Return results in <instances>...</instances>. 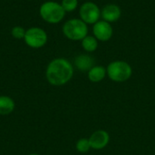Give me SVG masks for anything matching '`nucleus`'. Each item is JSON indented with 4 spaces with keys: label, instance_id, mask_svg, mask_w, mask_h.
I'll return each instance as SVG.
<instances>
[{
    "label": "nucleus",
    "instance_id": "nucleus-12",
    "mask_svg": "<svg viewBox=\"0 0 155 155\" xmlns=\"http://www.w3.org/2000/svg\"><path fill=\"white\" fill-rule=\"evenodd\" d=\"M15 103L8 95H0V115H8L14 112Z\"/></svg>",
    "mask_w": 155,
    "mask_h": 155
},
{
    "label": "nucleus",
    "instance_id": "nucleus-1",
    "mask_svg": "<svg viewBox=\"0 0 155 155\" xmlns=\"http://www.w3.org/2000/svg\"><path fill=\"white\" fill-rule=\"evenodd\" d=\"M74 68L70 61L58 57L52 60L45 70L47 82L54 86H62L71 81L74 76Z\"/></svg>",
    "mask_w": 155,
    "mask_h": 155
},
{
    "label": "nucleus",
    "instance_id": "nucleus-7",
    "mask_svg": "<svg viewBox=\"0 0 155 155\" xmlns=\"http://www.w3.org/2000/svg\"><path fill=\"white\" fill-rule=\"evenodd\" d=\"M114 35V28L112 24L104 21L99 20L97 23L93 25V35L99 42L109 41Z\"/></svg>",
    "mask_w": 155,
    "mask_h": 155
},
{
    "label": "nucleus",
    "instance_id": "nucleus-8",
    "mask_svg": "<svg viewBox=\"0 0 155 155\" xmlns=\"http://www.w3.org/2000/svg\"><path fill=\"white\" fill-rule=\"evenodd\" d=\"M89 139L91 149L95 151H100L104 149L110 143V134L104 130H97L94 132Z\"/></svg>",
    "mask_w": 155,
    "mask_h": 155
},
{
    "label": "nucleus",
    "instance_id": "nucleus-5",
    "mask_svg": "<svg viewBox=\"0 0 155 155\" xmlns=\"http://www.w3.org/2000/svg\"><path fill=\"white\" fill-rule=\"evenodd\" d=\"M79 16L85 24L94 25L101 19V8L94 2H84L80 5Z\"/></svg>",
    "mask_w": 155,
    "mask_h": 155
},
{
    "label": "nucleus",
    "instance_id": "nucleus-11",
    "mask_svg": "<svg viewBox=\"0 0 155 155\" xmlns=\"http://www.w3.org/2000/svg\"><path fill=\"white\" fill-rule=\"evenodd\" d=\"M107 76L106 73V67L99 64L94 65L88 72H87V77L88 80L92 83H100L102 82L105 77Z\"/></svg>",
    "mask_w": 155,
    "mask_h": 155
},
{
    "label": "nucleus",
    "instance_id": "nucleus-10",
    "mask_svg": "<svg viewBox=\"0 0 155 155\" xmlns=\"http://www.w3.org/2000/svg\"><path fill=\"white\" fill-rule=\"evenodd\" d=\"M94 64V59L88 54L77 55L74 61V66L81 72H88Z\"/></svg>",
    "mask_w": 155,
    "mask_h": 155
},
{
    "label": "nucleus",
    "instance_id": "nucleus-4",
    "mask_svg": "<svg viewBox=\"0 0 155 155\" xmlns=\"http://www.w3.org/2000/svg\"><path fill=\"white\" fill-rule=\"evenodd\" d=\"M41 17L49 24H58L65 16V11L62 5L54 1L45 2L39 9Z\"/></svg>",
    "mask_w": 155,
    "mask_h": 155
},
{
    "label": "nucleus",
    "instance_id": "nucleus-15",
    "mask_svg": "<svg viewBox=\"0 0 155 155\" xmlns=\"http://www.w3.org/2000/svg\"><path fill=\"white\" fill-rule=\"evenodd\" d=\"M61 5L65 12H73L78 7V0H62Z\"/></svg>",
    "mask_w": 155,
    "mask_h": 155
},
{
    "label": "nucleus",
    "instance_id": "nucleus-16",
    "mask_svg": "<svg viewBox=\"0 0 155 155\" xmlns=\"http://www.w3.org/2000/svg\"><path fill=\"white\" fill-rule=\"evenodd\" d=\"M11 34L12 35L16 38V39H22L25 37V30L21 27V26H15L12 28V31H11Z\"/></svg>",
    "mask_w": 155,
    "mask_h": 155
},
{
    "label": "nucleus",
    "instance_id": "nucleus-17",
    "mask_svg": "<svg viewBox=\"0 0 155 155\" xmlns=\"http://www.w3.org/2000/svg\"><path fill=\"white\" fill-rule=\"evenodd\" d=\"M28 155H40V154H38V153H30V154H28Z\"/></svg>",
    "mask_w": 155,
    "mask_h": 155
},
{
    "label": "nucleus",
    "instance_id": "nucleus-13",
    "mask_svg": "<svg viewBox=\"0 0 155 155\" xmlns=\"http://www.w3.org/2000/svg\"><path fill=\"white\" fill-rule=\"evenodd\" d=\"M81 45L86 53H94L97 50L99 41L94 35H86L82 41Z\"/></svg>",
    "mask_w": 155,
    "mask_h": 155
},
{
    "label": "nucleus",
    "instance_id": "nucleus-14",
    "mask_svg": "<svg viewBox=\"0 0 155 155\" xmlns=\"http://www.w3.org/2000/svg\"><path fill=\"white\" fill-rule=\"evenodd\" d=\"M75 149L80 153H86L91 150L88 138H80L75 143Z\"/></svg>",
    "mask_w": 155,
    "mask_h": 155
},
{
    "label": "nucleus",
    "instance_id": "nucleus-9",
    "mask_svg": "<svg viewBox=\"0 0 155 155\" xmlns=\"http://www.w3.org/2000/svg\"><path fill=\"white\" fill-rule=\"evenodd\" d=\"M122 16V9L116 4H107L101 9V18L110 24L117 22Z\"/></svg>",
    "mask_w": 155,
    "mask_h": 155
},
{
    "label": "nucleus",
    "instance_id": "nucleus-2",
    "mask_svg": "<svg viewBox=\"0 0 155 155\" xmlns=\"http://www.w3.org/2000/svg\"><path fill=\"white\" fill-rule=\"evenodd\" d=\"M107 77L114 83H124L133 75V67L124 60H115L106 66Z\"/></svg>",
    "mask_w": 155,
    "mask_h": 155
},
{
    "label": "nucleus",
    "instance_id": "nucleus-6",
    "mask_svg": "<svg viewBox=\"0 0 155 155\" xmlns=\"http://www.w3.org/2000/svg\"><path fill=\"white\" fill-rule=\"evenodd\" d=\"M25 44L32 48H41L47 42V34L40 27H31L25 31Z\"/></svg>",
    "mask_w": 155,
    "mask_h": 155
},
{
    "label": "nucleus",
    "instance_id": "nucleus-3",
    "mask_svg": "<svg viewBox=\"0 0 155 155\" xmlns=\"http://www.w3.org/2000/svg\"><path fill=\"white\" fill-rule=\"evenodd\" d=\"M64 35L72 41H82L88 35V25L80 18H72L63 25Z\"/></svg>",
    "mask_w": 155,
    "mask_h": 155
}]
</instances>
